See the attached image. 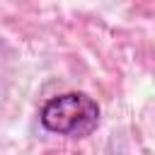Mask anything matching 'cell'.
<instances>
[{"label": "cell", "instance_id": "1", "mask_svg": "<svg viewBox=\"0 0 155 155\" xmlns=\"http://www.w3.org/2000/svg\"><path fill=\"white\" fill-rule=\"evenodd\" d=\"M39 119L51 133L85 136L99 124V107L85 92H65L48 99Z\"/></svg>", "mask_w": 155, "mask_h": 155}]
</instances>
